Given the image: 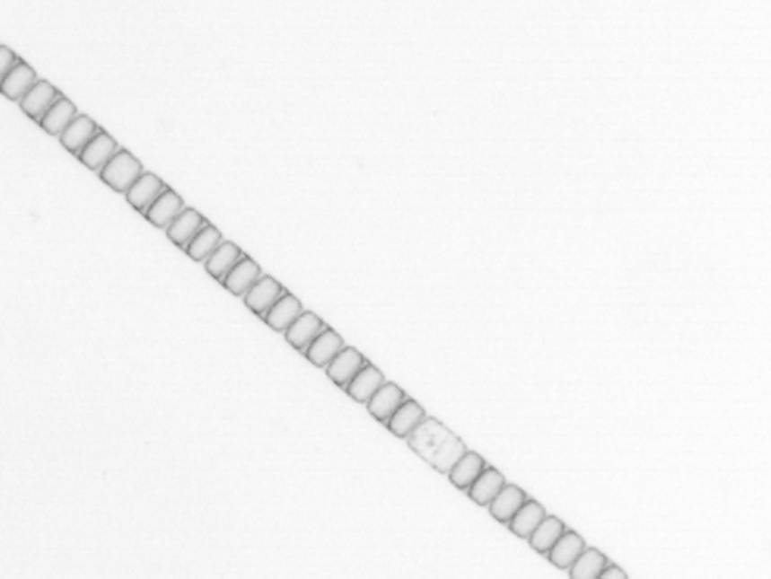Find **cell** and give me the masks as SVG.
<instances>
[{"label":"cell","instance_id":"obj_1","mask_svg":"<svg viewBox=\"0 0 771 579\" xmlns=\"http://www.w3.org/2000/svg\"><path fill=\"white\" fill-rule=\"evenodd\" d=\"M406 440L421 459L442 474H448L452 465L469 451L464 442L435 417H425Z\"/></svg>","mask_w":771,"mask_h":579},{"label":"cell","instance_id":"obj_2","mask_svg":"<svg viewBox=\"0 0 771 579\" xmlns=\"http://www.w3.org/2000/svg\"><path fill=\"white\" fill-rule=\"evenodd\" d=\"M144 165L129 151L119 148L118 153L101 169V180L115 192L123 193L144 173Z\"/></svg>","mask_w":771,"mask_h":579},{"label":"cell","instance_id":"obj_3","mask_svg":"<svg viewBox=\"0 0 771 579\" xmlns=\"http://www.w3.org/2000/svg\"><path fill=\"white\" fill-rule=\"evenodd\" d=\"M62 96L63 94L52 83L38 79L37 83L25 93L24 98L19 101L18 104L29 118L33 119L35 123H39L44 113L48 112Z\"/></svg>","mask_w":771,"mask_h":579},{"label":"cell","instance_id":"obj_4","mask_svg":"<svg viewBox=\"0 0 771 579\" xmlns=\"http://www.w3.org/2000/svg\"><path fill=\"white\" fill-rule=\"evenodd\" d=\"M286 293V289L269 275H261L258 278L257 283L244 294V303L249 310L255 312L259 318H264V314L267 312L270 306L276 303V300L280 299L282 294Z\"/></svg>","mask_w":771,"mask_h":579},{"label":"cell","instance_id":"obj_5","mask_svg":"<svg viewBox=\"0 0 771 579\" xmlns=\"http://www.w3.org/2000/svg\"><path fill=\"white\" fill-rule=\"evenodd\" d=\"M366 363H368L366 358L357 349H354L351 346H345L324 369H326L327 377L335 385L345 390L346 385L355 377Z\"/></svg>","mask_w":771,"mask_h":579},{"label":"cell","instance_id":"obj_6","mask_svg":"<svg viewBox=\"0 0 771 579\" xmlns=\"http://www.w3.org/2000/svg\"><path fill=\"white\" fill-rule=\"evenodd\" d=\"M119 148L121 146H119L118 142L110 134H107L104 129H100L98 134L88 142L87 146L81 151L77 159L88 170H92L94 173H100L101 169L118 153Z\"/></svg>","mask_w":771,"mask_h":579},{"label":"cell","instance_id":"obj_7","mask_svg":"<svg viewBox=\"0 0 771 579\" xmlns=\"http://www.w3.org/2000/svg\"><path fill=\"white\" fill-rule=\"evenodd\" d=\"M167 188L169 186L159 176L151 171H144L138 176L137 181L126 190V201L144 215L146 209L153 205V201Z\"/></svg>","mask_w":771,"mask_h":579},{"label":"cell","instance_id":"obj_8","mask_svg":"<svg viewBox=\"0 0 771 579\" xmlns=\"http://www.w3.org/2000/svg\"><path fill=\"white\" fill-rule=\"evenodd\" d=\"M100 129V126L96 125L90 117L77 113L75 118L58 136V140H60L65 150L77 157Z\"/></svg>","mask_w":771,"mask_h":579},{"label":"cell","instance_id":"obj_9","mask_svg":"<svg viewBox=\"0 0 771 579\" xmlns=\"http://www.w3.org/2000/svg\"><path fill=\"white\" fill-rule=\"evenodd\" d=\"M324 329H326V322L320 316H316L314 312L303 310L301 312V316L295 319L293 324L289 325L283 335H285V339L295 350H299L301 354H303L308 347V344L311 343L314 338L318 337Z\"/></svg>","mask_w":771,"mask_h":579},{"label":"cell","instance_id":"obj_10","mask_svg":"<svg viewBox=\"0 0 771 579\" xmlns=\"http://www.w3.org/2000/svg\"><path fill=\"white\" fill-rule=\"evenodd\" d=\"M406 399L407 394L402 391L399 386L393 382L385 381L364 405L377 421L385 424Z\"/></svg>","mask_w":771,"mask_h":579},{"label":"cell","instance_id":"obj_11","mask_svg":"<svg viewBox=\"0 0 771 579\" xmlns=\"http://www.w3.org/2000/svg\"><path fill=\"white\" fill-rule=\"evenodd\" d=\"M263 275V270L250 256L244 255L239 259L232 270L220 281L225 289H228L236 297H244V294L250 289L258 278Z\"/></svg>","mask_w":771,"mask_h":579},{"label":"cell","instance_id":"obj_12","mask_svg":"<svg viewBox=\"0 0 771 579\" xmlns=\"http://www.w3.org/2000/svg\"><path fill=\"white\" fill-rule=\"evenodd\" d=\"M184 207L186 205L181 197L175 190L167 188L153 201V205L145 212L144 217L159 230H167V226L178 217V214Z\"/></svg>","mask_w":771,"mask_h":579},{"label":"cell","instance_id":"obj_13","mask_svg":"<svg viewBox=\"0 0 771 579\" xmlns=\"http://www.w3.org/2000/svg\"><path fill=\"white\" fill-rule=\"evenodd\" d=\"M209 224L200 212L195 211L194 207H184L178 217L167 226V237L180 249H186L188 243L194 239L195 234Z\"/></svg>","mask_w":771,"mask_h":579},{"label":"cell","instance_id":"obj_14","mask_svg":"<svg viewBox=\"0 0 771 579\" xmlns=\"http://www.w3.org/2000/svg\"><path fill=\"white\" fill-rule=\"evenodd\" d=\"M345 346L343 338L326 325V329L308 344L303 355L307 356L308 362L314 364L316 368H326L327 364L332 362L333 356L337 355Z\"/></svg>","mask_w":771,"mask_h":579},{"label":"cell","instance_id":"obj_15","mask_svg":"<svg viewBox=\"0 0 771 579\" xmlns=\"http://www.w3.org/2000/svg\"><path fill=\"white\" fill-rule=\"evenodd\" d=\"M425 417H426L425 408L414 399L407 398L396 408L395 413L390 417L385 425L398 438L406 440L420 425Z\"/></svg>","mask_w":771,"mask_h":579},{"label":"cell","instance_id":"obj_16","mask_svg":"<svg viewBox=\"0 0 771 579\" xmlns=\"http://www.w3.org/2000/svg\"><path fill=\"white\" fill-rule=\"evenodd\" d=\"M37 81L38 75L35 69L31 68V65H27L24 60H21L4 77V81L0 82V94L5 96L6 100L19 102L24 98L25 93L37 83Z\"/></svg>","mask_w":771,"mask_h":579},{"label":"cell","instance_id":"obj_17","mask_svg":"<svg viewBox=\"0 0 771 579\" xmlns=\"http://www.w3.org/2000/svg\"><path fill=\"white\" fill-rule=\"evenodd\" d=\"M302 311H303V306L299 299L286 291L280 295V299L276 300L274 305L270 306L263 319L272 330L285 333L289 325L301 316Z\"/></svg>","mask_w":771,"mask_h":579},{"label":"cell","instance_id":"obj_18","mask_svg":"<svg viewBox=\"0 0 771 579\" xmlns=\"http://www.w3.org/2000/svg\"><path fill=\"white\" fill-rule=\"evenodd\" d=\"M383 382H385V375L374 364L368 362L346 385L345 391L358 404H366Z\"/></svg>","mask_w":771,"mask_h":579},{"label":"cell","instance_id":"obj_19","mask_svg":"<svg viewBox=\"0 0 771 579\" xmlns=\"http://www.w3.org/2000/svg\"><path fill=\"white\" fill-rule=\"evenodd\" d=\"M586 548L583 537L578 536L577 532H565L559 537L556 543L548 551V557L555 567L559 570L571 568L572 564L577 561L578 556Z\"/></svg>","mask_w":771,"mask_h":579},{"label":"cell","instance_id":"obj_20","mask_svg":"<svg viewBox=\"0 0 771 579\" xmlns=\"http://www.w3.org/2000/svg\"><path fill=\"white\" fill-rule=\"evenodd\" d=\"M527 501V495L517 486L503 487L495 498L489 504L490 515L498 520L500 523H509L511 518L514 517L515 512L521 509V504Z\"/></svg>","mask_w":771,"mask_h":579},{"label":"cell","instance_id":"obj_21","mask_svg":"<svg viewBox=\"0 0 771 579\" xmlns=\"http://www.w3.org/2000/svg\"><path fill=\"white\" fill-rule=\"evenodd\" d=\"M484 468H486V461L483 457L477 452L467 451L448 471V478L451 480L452 486L458 487L459 490H469V487L477 479V476L483 473Z\"/></svg>","mask_w":771,"mask_h":579},{"label":"cell","instance_id":"obj_22","mask_svg":"<svg viewBox=\"0 0 771 579\" xmlns=\"http://www.w3.org/2000/svg\"><path fill=\"white\" fill-rule=\"evenodd\" d=\"M506 484L504 476L498 469L492 467L484 468L483 473L477 476V479L469 487V496L477 504L489 505L492 499L495 498L503 487Z\"/></svg>","mask_w":771,"mask_h":579},{"label":"cell","instance_id":"obj_23","mask_svg":"<svg viewBox=\"0 0 771 579\" xmlns=\"http://www.w3.org/2000/svg\"><path fill=\"white\" fill-rule=\"evenodd\" d=\"M242 256H244V253H242V250L239 249L236 243L222 241L219 247L214 250L213 253L209 255V258L203 264H205L207 274L211 275L215 280L222 281L223 280V276L232 270V266Z\"/></svg>","mask_w":771,"mask_h":579},{"label":"cell","instance_id":"obj_24","mask_svg":"<svg viewBox=\"0 0 771 579\" xmlns=\"http://www.w3.org/2000/svg\"><path fill=\"white\" fill-rule=\"evenodd\" d=\"M77 113H79L77 107L66 96H62L48 112L44 113L43 118L39 119L38 125L41 126V129L46 134H49L52 137H58L65 131V127L75 118Z\"/></svg>","mask_w":771,"mask_h":579},{"label":"cell","instance_id":"obj_25","mask_svg":"<svg viewBox=\"0 0 771 579\" xmlns=\"http://www.w3.org/2000/svg\"><path fill=\"white\" fill-rule=\"evenodd\" d=\"M546 509L534 499H527L521 509L515 512L514 517L509 522V528L514 532L515 536L521 537L528 540L530 536L533 534V531L538 528V524L546 518Z\"/></svg>","mask_w":771,"mask_h":579},{"label":"cell","instance_id":"obj_26","mask_svg":"<svg viewBox=\"0 0 771 579\" xmlns=\"http://www.w3.org/2000/svg\"><path fill=\"white\" fill-rule=\"evenodd\" d=\"M565 526L559 518L550 517L544 518L538 528L533 531V534L528 539V542L531 545V548L536 549L540 555H547L553 545L556 543L559 537L565 534Z\"/></svg>","mask_w":771,"mask_h":579},{"label":"cell","instance_id":"obj_27","mask_svg":"<svg viewBox=\"0 0 771 579\" xmlns=\"http://www.w3.org/2000/svg\"><path fill=\"white\" fill-rule=\"evenodd\" d=\"M223 241V236L214 224H206L201 228L194 239L188 243V247L184 251L188 253L194 261L205 262L214 250L219 247L220 242Z\"/></svg>","mask_w":771,"mask_h":579},{"label":"cell","instance_id":"obj_28","mask_svg":"<svg viewBox=\"0 0 771 579\" xmlns=\"http://www.w3.org/2000/svg\"><path fill=\"white\" fill-rule=\"evenodd\" d=\"M609 566V559L596 548H584L577 561L569 568L572 579H599L603 568Z\"/></svg>","mask_w":771,"mask_h":579},{"label":"cell","instance_id":"obj_29","mask_svg":"<svg viewBox=\"0 0 771 579\" xmlns=\"http://www.w3.org/2000/svg\"><path fill=\"white\" fill-rule=\"evenodd\" d=\"M22 58H19L8 46H0V82L4 81L13 66H16Z\"/></svg>","mask_w":771,"mask_h":579},{"label":"cell","instance_id":"obj_30","mask_svg":"<svg viewBox=\"0 0 771 579\" xmlns=\"http://www.w3.org/2000/svg\"><path fill=\"white\" fill-rule=\"evenodd\" d=\"M627 578V574L622 570V568L618 567L615 564H609L607 567L603 568L602 574L599 576V579H626Z\"/></svg>","mask_w":771,"mask_h":579}]
</instances>
